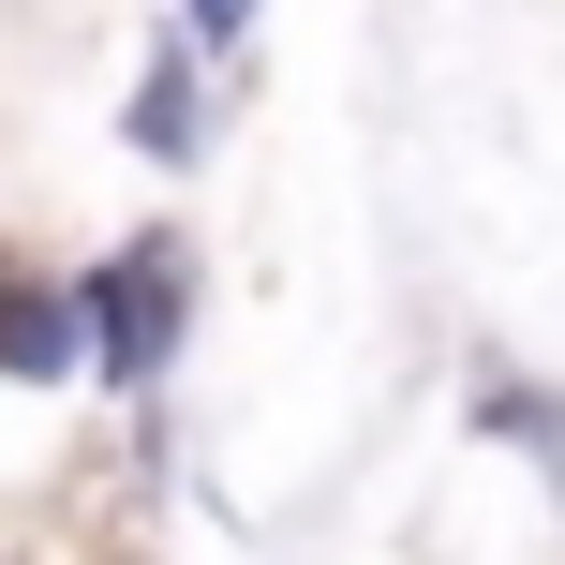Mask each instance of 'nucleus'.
I'll list each match as a JSON object with an SVG mask.
<instances>
[{"label": "nucleus", "instance_id": "nucleus-2", "mask_svg": "<svg viewBox=\"0 0 565 565\" xmlns=\"http://www.w3.org/2000/svg\"><path fill=\"white\" fill-rule=\"evenodd\" d=\"M0 372H75V298H0Z\"/></svg>", "mask_w": 565, "mask_h": 565}, {"label": "nucleus", "instance_id": "nucleus-3", "mask_svg": "<svg viewBox=\"0 0 565 565\" xmlns=\"http://www.w3.org/2000/svg\"><path fill=\"white\" fill-rule=\"evenodd\" d=\"M135 149H194V75H179V60H149V89H135Z\"/></svg>", "mask_w": 565, "mask_h": 565}, {"label": "nucleus", "instance_id": "nucleus-1", "mask_svg": "<svg viewBox=\"0 0 565 565\" xmlns=\"http://www.w3.org/2000/svg\"><path fill=\"white\" fill-rule=\"evenodd\" d=\"M75 342L119 372V387H149V372L179 358V254H164V238H135V254L75 298Z\"/></svg>", "mask_w": 565, "mask_h": 565}, {"label": "nucleus", "instance_id": "nucleus-4", "mask_svg": "<svg viewBox=\"0 0 565 565\" xmlns=\"http://www.w3.org/2000/svg\"><path fill=\"white\" fill-rule=\"evenodd\" d=\"M194 30H209V45H238V30H254V0H194Z\"/></svg>", "mask_w": 565, "mask_h": 565}]
</instances>
